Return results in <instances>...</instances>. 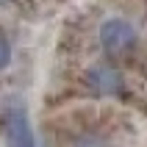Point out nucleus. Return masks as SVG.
<instances>
[{
	"label": "nucleus",
	"instance_id": "obj_5",
	"mask_svg": "<svg viewBox=\"0 0 147 147\" xmlns=\"http://www.w3.org/2000/svg\"><path fill=\"white\" fill-rule=\"evenodd\" d=\"M75 147H108V142L100 139V136H94V133H89V136L78 139V144H75Z\"/></svg>",
	"mask_w": 147,
	"mask_h": 147
},
{
	"label": "nucleus",
	"instance_id": "obj_1",
	"mask_svg": "<svg viewBox=\"0 0 147 147\" xmlns=\"http://www.w3.org/2000/svg\"><path fill=\"white\" fill-rule=\"evenodd\" d=\"M100 42L108 53H122L136 42V31L125 20H106L100 25Z\"/></svg>",
	"mask_w": 147,
	"mask_h": 147
},
{
	"label": "nucleus",
	"instance_id": "obj_3",
	"mask_svg": "<svg viewBox=\"0 0 147 147\" xmlns=\"http://www.w3.org/2000/svg\"><path fill=\"white\" fill-rule=\"evenodd\" d=\"M86 83L97 94H119L122 92V75L111 67H92L86 72Z\"/></svg>",
	"mask_w": 147,
	"mask_h": 147
},
{
	"label": "nucleus",
	"instance_id": "obj_2",
	"mask_svg": "<svg viewBox=\"0 0 147 147\" xmlns=\"http://www.w3.org/2000/svg\"><path fill=\"white\" fill-rule=\"evenodd\" d=\"M6 136L11 147H36L33 131L28 125V114L25 108H11L6 114Z\"/></svg>",
	"mask_w": 147,
	"mask_h": 147
},
{
	"label": "nucleus",
	"instance_id": "obj_4",
	"mask_svg": "<svg viewBox=\"0 0 147 147\" xmlns=\"http://www.w3.org/2000/svg\"><path fill=\"white\" fill-rule=\"evenodd\" d=\"M11 61V42L6 36H0V69H6Z\"/></svg>",
	"mask_w": 147,
	"mask_h": 147
}]
</instances>
